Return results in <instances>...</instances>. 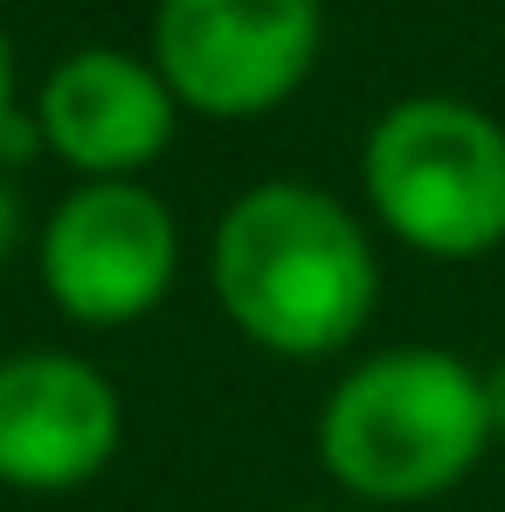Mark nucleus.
I'll list each match as a JSON object with an SVG mask.
<instances>
[{"label": "nucleus", "instance_id": "f257e3e1", "mask_svg": "<svg viewBox=\"0 0 505 512\" xmlns=\"http://www.w3.org/2000/svg\"><path fill=\"white\" fill-rule=\"evenodd\" d=\"M222 319L270 360H333L374 326L381 256L374 229L312 180L243 187L208 243Z\"/></svg>", "mask_w": 505, "mask_h": 512}, {"label": "nucleus", "instance_id": "f03ea898", "mask_svg": "<svg viewBox=\"0 0 505 512\" xmlns=\"http://www.w3.org/2000/svg\"><path fill=\"white\" fill-rule=\"evenodd\" d=\"M319 471L360 506H429L492 450L485 374L443 346H381L319 409Z\"/></svg>", "mask_w": 505, "mask_h": 512}, {"label": "nucleus", "instance_id": "7ed1b4c3", "mask_svg": "<svg viewBox=\"0 0 505 512\" xmlns=\"http://www.w3.org/2000/svg\"><path fill=\"white\" fill-rule=\"evenodd\" d=\"M360 201L381 236L436 263L505 250V125L450 90L395 97L360 139Z\"/></svg>", "mask_w": 505, "mask_h": 512}, {"label": "nucleus", "instance_id": "20e7f679", "mask_svg": "<svg viewBox=\"0 0 505 512\" xmlns=\"http://www.w3.org/2000/svg\"><path fill=\"white\" fill-rule=\"evenodd\" d=\"M146 56L180 111L250 125L312 84L326 0H160Z\"/></svg>", "mask_w": 505, "mask_h": 512}, {"label": "nucleus", "instance_id": "39448f33", "mask_svg": "<svg viewBox=\"0 0 505 512\" xmlns=\"http://www.w3.org/2000/svg\"><path fill=\"white\" fill-rule=\"evenodd\" d=\"M35 270L70 326H139L180 277V222L146 180H77L35 236Z\"/></svg>", "mask_w": 505, "mask_h": 512}, {"label": "nucleus", "instance_id": "423d86ee", "mask_svg": "<svg viewBox=\"0 0 505 512\" xmlns=\"http://www.w3.org/2000/svg\"><path fill=\"white\" fill-rule=\"evenodd\" d=\"M125 443L118 381L63 346L0 353V485L7 492H84Z\"/></svg>", "mask_w": 505, "mask_h": 512}, {"label": "nucleus", "instance_id": "0eeeda50", "mask_svg": "<svg viewBox=\"0 0 505 512\" xmlns=\"http://www.w3.org/2000/svg\"><path fill=\"white\" fill-rule=\"evenodd\" d=\"M180 132V104L153 56L132 49H70L35 90V139L77 180H139Z\"/></svg>", "mask_w": 505, "mask_h": 512}, {"label": "nucleus", "instance_id": "6e6552de", "mask_svg": "<svg viewBox=\"0 0 505 512\" xmlns=\"http://www.w3.org/2000/svg\"><path fill=\"white\" fill-rule=\"evenodd\" d=\"M21 229H28V208H21V194H14V180L0 173V263L21 250Z\"/></svg>", "mask_w": 505, "mask_h": 512}, {"label": "nucleus", "instance_id": "1a4fd4ad", "mask_svg": "<svg viewBox=\"0 0 505 512\" xmlns=\"http://www.w3.org/2000/svg\"><path fill=\"white\" fill-rule=\"evenodd\" d=\"M485 416H492V443H505V353L485 367Z\"/></svg>", "mask_w": 505, "mask_h": 512}, {"label": "nucleus", "instance_id": "9d476101", "mask_svg": "<svg viewBox=\"0 0 505 512\" xmlns=\"http://www.w3.org/2000/svg\"><path fill=\"white\" fill-rule=\"evenodd\" d=\"M7 125H14V42L0 28V139H7Z\"/></svg>", "mask_w": 505, "mask_h": 512}, {"label": "nucleus", "instance_id": "9b49d317", "mask_svg": "<svg viewBox=\"0 0 505 512\" xmlns=\"http://www.w3.org/2000/svg\"><path fill=\"white\" fill-rule=\"evenodd\" d=\"M291 512H326V506H291Z\"/></svg>", "mask_w": 505, "mask_h": 512}]
</instances>
